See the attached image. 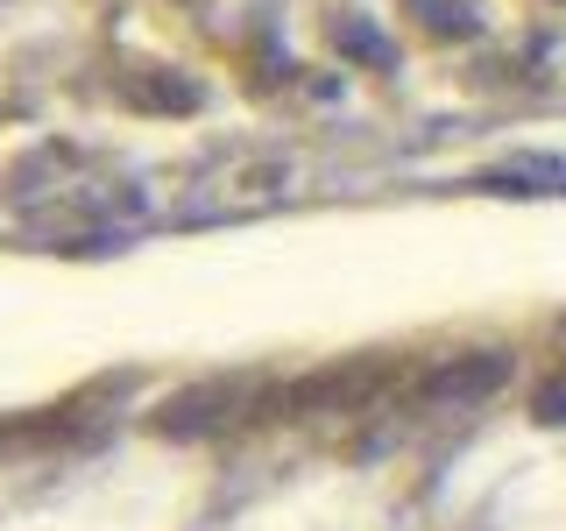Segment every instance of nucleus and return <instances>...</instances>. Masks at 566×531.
Returning <instances> with one entry per match:
<instances>
[{
  "mask_svg": "<svg viewBox=\"0 0 566 531\" xmlns=\"http://www.w3.org/2000/svg\"><path fill=\"white\" fill-rule=\"evenodd\" d=\"M510 383V354H460V362H447L432 383H424V397L432 404H482V397H495V389Z\"/></svg>",
  "mask_w": 566,
  "mask_h": 531,
  "instance_id": "obj_1",
  "label": "nucleus"
},
{
  "mask_svg": "<svg viewBox=\"0 0 566 531\" xmlns=\"http://www.w3.org/2000/svg\"><path fill=\"white\" fill-rule=\"evenodd\" d=\"M403 8L424 14V29H439V35H474V29H482L474 0H403Z\"/></svg>",
  "mask_w": 566,
  "mask_h": 531,
  "instance_id": "obj_2",
  "label": "nucleus"
},
{
  "mask_svg": "<svg viewBox=\"0 0 566 531\" xmlns=\"http://www.w3.org/2000/svg\"><path fill=\"white\" fill-rule=\"evenodd\" d=\"M531 412H538V425H566V376H559V383H545Z\"/></svg>",
  "mask_w": 566,
  "mask_h": 531,
  "instance_id": "obj_3",
  "label": "nucleus"
},
{
  "mask_svg": "<svg viewBox=\"0 0 566 531\" xmlns=\"http://www.w3.org/2000/svg\"><path fill=\"white\" fill-rule=\"evenodd\" d=\"M559 8H566V0H559Z\"/></svg>",
  "mask_w": 566,
  "mask_h": 531,
  "instance_id": "obj_4",
  "label": "nucleus"
}]
</instances>
